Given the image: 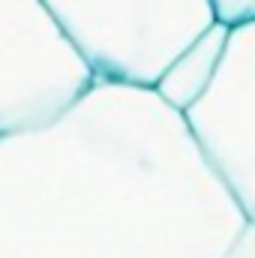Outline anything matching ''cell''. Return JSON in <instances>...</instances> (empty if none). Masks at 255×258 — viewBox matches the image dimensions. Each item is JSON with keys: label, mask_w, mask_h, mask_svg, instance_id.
<instances>
[{"label": "cell", "mask_w": 255, "mask_h": 258, "mask_svg": "<svg viewBox=\"0 0 255 258\" xmlns=\"http://www.w3.org/2000/svg\"><path fill=\"white\" fill-rule=\"evenodd\" d=\"M246 213L153 87L96 81L0 138V258H231Z\"/></svg>", "instance_id": "obj_1"}, {"label": "cell", "mask_w": 255, "mask_h": 258, "mask_svg": "<svg viewBox=\"0 0 255 258\" xmlns=\"http://www.w3.org/2000/svg\"><path fill=\"white\" fill-rule=\"evenodd\" d=\"M96 81L153 87L216 24L213 0H42Z\"/></svg>", "instance_id": "obj_2"}, {"label": "cell", "mask_w": 255, "mask_h": 258, "mask_svg": "<svg viewBox=\"0 0 255 258\" xmlns=\"http://www.w3.org/2000/svg\"><path fill=\"white\" fill-rule=\"evenodd\" d=\"M93 84L42 0H0V138L54 123Z\"/></svg>", "instance_id": "obj_3"}, {"label": "cell", "mask_w": 255, "mask_h": 258, "mask_svg": "<svg viewBox=\"0 0 255 258\" xmlns=\"http://www.w3.org/2000/svg\"><path fill=\"white\" fill-rule=\"evenodd\" d=\"M183 117L210 168L255 222V21L231 27L210 87Z\"/></svg>", "instance_id": "obj_4"}, {"label": "cell", "mask_w": 255, "mask_h": 258, "mask_svg": "<svg viewBox=\"0 0 255 258\" xmlns=\"http://www.w3.org/2000/svg\"><path fill=\"white\" fill-rule=\"evenodd\" d=\"M228 33L231 27L216 21L210 24L192 45H186L171 66L159 75V81L153 84L156 96L171 105L174 111L186 114L192 105L204 96V90L210 87L213 75H216V66L222 60V51H225V42H228Z\"/></svg>", "instance_id": "obj_5"}, {"label": "cell", "mask_w": 255, "mask_h": 258, "mask_svg": "<svg viewBox=\"0 0 255 258\" xmlns=\"http://www.w3.org/2000/svg\"><path fill=\"white\" fill-rule=\"evenodd\" d=\"M216 21L234 27L243 21H255V0H213Z\"/></svg>", "instance_id": "obj_6"}, {"label": "cell", "mask_w": 255, "mask_h": 258, "mask_svg": "<svg viewBox=\"0 0 255 258\" xmlns=\"http://www.w3.org/2000/svg\"><path fill=\"white\" fill-rule=\"evenodd\" d=\"M231 258H255V222H249L243 228V234H240V240H237Z\"/></svg>", "instance_id": "obj_7"}]
</instances>
